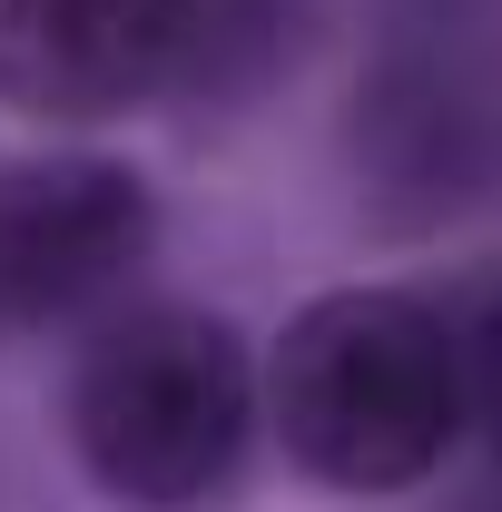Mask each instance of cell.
Listing matches in <instances>:
<instances>
[{"label":"cell","mask_w":502,"mask_h":512,"mask_svg":"<svg viewBox=\"0 0 502 512\" xmlns=\"http://www.w3.org/2000/svg\"><path fill=\"white\" fill-rule=\"evenodd\" d=\"M256 365L227 316L128 306L89 335L69 375V444L128 512H207L247 473Z\"/></svg>","instance_id":"obj_2"},{"label":"cell","mask_w":502,"mask_h":512,"mask_svg":"<svg viewBox=\"0 0 502 512\" xmlns=\"http://www.w3.org/2000/svg\"><path fill=\"white\" fill-rule=\"evenodd\" d=\"M256 414L325 493H414L463 434L453 325L414 286H325L286 316Z\"/></svg>","instance_id":"obj_1"},{"label":"cell","mask_w":502,"mask_h":512,"mask_svg":"<svg viewBox=\"0 0 502 512\" xmlns=\"http://www.w3.org/2000/svg\"><path fill=\"white\" fill-rule=\"evenodd\" d=\"M453 325V375H463V424H483V444L502 453V276L463 306Z\"/></svg>","instance_id":"obj_5"},{"label":"cell","mask_w":502,"mask_h":512,"mask_svg":"<svg viewBox=\"0 0 502 512\" xmlns=\"http://www.w3.org/2000/svg\"><path fill=\"white\" fill-rule=\"evenodd\" d=\"M158 237V197L119 158H20L0 168V335L89 316Z\"/></svg>","instance_id":"obj_4"},{"label":"cell","mask_w":502,"mask_h":512,"mask_svg":"<svg viewBox=\"0 0 502 512\" xmlns=\"http://www.w3.org/2000/svg\"><path fill=\"white\" fill-rule=\"evenodd\" d=\"M296 0H0V99L99 128L178 89H247L286 60Z\"/></svg>","instance_id":"obj_3"}]
</instances>
